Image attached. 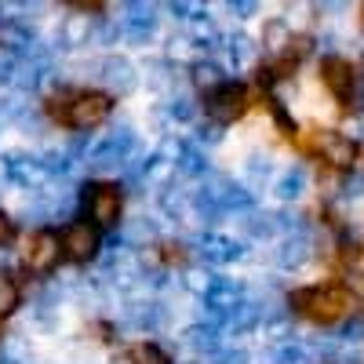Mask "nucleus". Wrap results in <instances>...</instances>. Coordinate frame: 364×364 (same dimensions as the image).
Wrapping results in <instances>:
<instances>
[{"instance_id": "obj_10", "label": "nucleus", "mask_w": 364, "mask_h": 364, "mask_svg": "<svg viewBox=\"0 0 364 364\" xmlns=\"http://www.w3.org/2000/svg\"><path fill=\"white\" fill-rule=\"evenodd\" d=\"M128 360L132 364H171V357L161 346H154V343H135L128 350Z\"/></svg>"}, {"instance_id": "obj_6", "label": "nucleus", "mask_w": 364, "mask_h": 364, "mask_svg": "<svg viewBox=\"0 0 364 364\" xmlns=\"http://www.w3.org/2000/svg\"><path fill=\"white\" fill-rule=\"evenodd\" d=\"M58 237H63V259H70V262H87V259H95L99 248H102V230L91 226L87 219L70 223Z\"/></svg>"}, {"instance_id": "obj_3", "label": "nucleus", "mask_w": 364, "mask_h": 364, "mask_svg": "<svg viewBox=\"0 0 364 364\" xmlns=\"http://www.w3.org/2000/svg\"><path fill=\"white\" fill-rule=\"evenodd\" d=\"M248 106H252V95H248V87L237 84V80H219L215 87L208 91V99H204L208 117L219 120V124H233V120H240L248 113Z\"/></svg>"}, {"instance_id": "obj_7", "label": "nucleus", "mask_w": 364, "mask_h": 364, "mask_svg": "<svg viewBox=\"0 0 364 364\" xmlns=\"http://www.w3.org/2000/svg\"><path fill=\"white\" fill-rule=\"evenodd\" d=\"M58 259H63V237L51 233V230H41L26 240L22 248V262L33 269V273H48L58 266Z\"/></svg>"}, {"instance_id": "obj_8", "label": "nucleus", "mask_w": 364, "mask_h": 364, "mask_svg": "<svg viewBox=\"0 0 364 364\" xmlns=\"http://www.w3.org/2000/svg\"><path fill=\"white\" fill-rule=\"evenodd\" d=\"M317 157H321L328 168L346 171V168H353V161H357V146H353V139H350V135H339V132H321Z\"/></svg>"}, {"instance_id": "obj_4", "label": "nucleus", "mask_w": 364, "mask_h": 364, "mask_svg": "<svg viewBox=\"0 0 364 364\" xmlns=\"http://www.w3.org/2000/svg\"><path fill=\"white\" fill-rule=\"evenodd\" d=\"M321 84L328 87V95L336 99L343 109L357 102V66L343 55H328L321 58Z\"/></svg>"}, {"instance_id": "obj_1", "label": "nucleus", "mask_w": 364, "mask_h": 364, "mask_svg": "<svg viewBox=\"0 0 364 364\" xmlns=\"http://www.w3.org/2000/svg\"><path fill=\"white\" fill-rule=\"evenodd\" d=\"M109 113H113V99L95 87H63L58 95L48 99V117L73 132H91L106 124Z\"/></svg>"}, {"instance_id": "obj_9", "label": "nucleus", "mask_w": 364, "mask_h": 364, "mask_svg": "<svg viewBox=\"0 0 364 364\" xmlns=\"http://www.w3.org/2000/svg\"><path fill=\"white\" fill-rule=\"evenodd\" d=\"M18 302H22V288L18 281L11 277V273H0V321L11 317L18 310Z\"/></svg>"}, {"instance_id": "obj_11", "label": "nucleus", "mask_w": 364, "mask_h": 364, "mask_svg": "<svg viewBox=\"0 0 364 364\" xmlns=\"http://www.w3.org/2000/svg\"><path fill=\"white\" fill-rule=\"evenodd\" d=\"M360 26H364V8H360Z\"/></svg>"}, {"instance_id": "obj_5", "label": "nucleus", "mask_w": 364, "mask_h": 364, "mask_svg": "<svg viewBox=\"0 0 364 364\" xmlns=\"http://www.w3.org/2000/svg\"><path fill=\"white\" fill-rule=\"evenodd\" d=\"M120 190L113 182H95L84 190V208H87V223L99 230H113L120 223Z\"/></svg>"}, {"instance_id": "obj_2", "label": "nucleus", "mask_w": 364, "mask_h": 364, "mask_svg": "<svg viewBox=\"0 0 364 364\" xmlns=\"http://www.w3.org/2000/svg\"><path fill=\"white\" fill-rule=\"evenodd\" d=\"M291 310L314 324H321V328H328V324H339L353 314V291L339 281L310 284V288L291 291Z\"/></svg>"}]
</instances>
